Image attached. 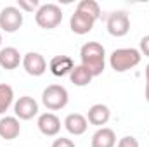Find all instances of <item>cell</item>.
Returning a JSON list of instances; mask_svg holds the SVG:
<instances>
[{
    "mask_svg": "<svg viewBox=\"0 0 149 147\" xmlns=\"http://www.w3.org/2000/svg\"><path fill=\"white\" fill-rule=\"evenodd\" d=\"M92 74L88 73V69H85L81 64H78V66H74L73 71L70 73V80H71V83L76 85V87H87L90 81H92Z\"/></svg>",
    "mask_w": 149,
    "mask_h": 147,
    "instance_id": "17",
    "label": "cell"
},
{
    "mask_svg": "<svg viewBox=\"0 0 149 147\" xmlns=\"http://www.w3.org/2000/svg\"><path fill=\"white\" fill-rule=\"evenodd\" d=\"M70 94L63 85H49L42 92V102L49 111H59L68 106Z\"/></svg>",
    "mask_w": 149,
    "mask_h": 147,
    "instance_id": "3",
    "label": "cell"
},
{
    "mask_svg": "<svg viewBox=\"0 0 149 147\" xmlns=\"http://www.w3.org/2000/svg\"><path fill=\"white\" fill-rule=\"evenodd\" d=\"M64 128H66L71 135H74V137L83 135V133L87 132V128H88L87 116H83V114H80V112H71V114H68L66 119H64Z\"/></svg>",
    "mask_w": 149,
    "mask_h": 147,
    "instance_id": "13",
    "label": "cell"
},
{
    "mask_svg": "<svg viewBox=\"0 0 149 147\" xmlns=\"http://www.w3.org/2000/svg\"><path fill=\"white\" fill-rule=\"evenodd\" d=\"M23 68L30 76H42L47 71V61L38 52H28L23 57Z\"/></svg>",
    "mask_w": 149,
    "mask_h": 147,
    "instance_id": "8",
    "label": "cell"
},
{
    "mask_svg": "<svg viewBox=\"0 0 149 147\" xmlns=\"http://www.w3.org/2000/svg\"><path fill=\"white\" fill-rule=\"evenodd\" d=\"M74 62L70 55H54L49 62V69L54 76H66L73 71Z\"/></svg>",
    "mask_w": 149,
    "mask_h": 147,
    "instance_id": "12",
    "label": "cell"
},
{
    "mask_svg": "<svg viewBox=\"0 0 149 147\" xmlns=\"http://www.w3.org/2000/svg\"><path fill=\"white\" fill-rule=\"evenodd\" d=\"M23 62V57L16 47H5L0 49V68L3 69H16Z\"/></svg>",
    "mask_w": 149,
    "mask_h": 147,
    "instance_id": "15",
    "label": "cell"
},
{
    "mask_svg": "<svg viewBox=\"0 0 149 147\" xmlns=\"http://www.w3.org/2000/svg\"><path fill=\"white\" fill-rule=\"evenodd\" d=\"M37 126L42 135L45 137H56L61 132V119L54 112H43L38 116Z\"/></svg>",
    "mask_w": 149,
    "mask_h": 147,
    "instance_id": "9",
    "label": "cell"
},
{
    "mask_svg": "<svg viewBox=\"0 0 149 147\" xmlns=\"http://www.w3.org/2000/svg\"><path fill=\"white\" fill-rule=\"evenodd\" d=\"M14 114L16 118L28 121L38 114V102L30 95H23L14 102Z\"/></svg>",
    "mask_w": 149,
    "mask_h": 147,
    "instance_id": "7",
    "label": "cell"
},
{
    "mask_svg": "<svg viewBox=\"0 0 149 147\" xmlns=\"http://www.w3.org/2000/svg\"><path fill=\"white\" fill-rule=\"evenodd\" d=\"M94 24H95L94 17H90V16H87L83 12H78V10H74V14L70 19V28L76 35H87V33H90L92 28H94Z\"/></svg>",
    "mask_w": 149,
    "mask_h": 147,
    "instance_id": "10",
    "label": "cell"
},
{
    "mask_svg": "<svg viewBox=\"0 0 149 147\" xmlns=\"http://www.w3.org/2000/svg\"><path fill=\"white\" fill-rule=\"evenodd\" d=\"M139 52L144 54L146 57H149V35L142 37V40H141V50Z\"/></svg>",
    "mask_w": 149,
    "mask_h": 147,
    "instance_id": "23",
    "label": "cell"
},
{
    "mask_svg": "<svg viewBox=\"0 0 149 147\" xmlns=\"http://www.w3.org/2000/svg\"><path fill=\"white\" fill-rule=\"evenodd\" d=\"M0 45H2V33H0Z\"/></svg>",
    "mask_w": 149,
    "mask_h": 147,
    "instance_id": "26",
    "label": "cell"
},
{
    "mask_svg": "<svg viewBox=\"0 0 149 147\" xmlns=\"http://www.w3.org/2000/svg\"><path fill=\"white\" fill-rule=\"evenodd\" d=\"M80 59H81V66L88 69L92 76L102 74L106 68V50L99 42H87L85 45H81Z\"/></svg>",
    "mask_w": 149,
    "mask_h": 147,
    "instance_id": "1",
    "label": "cell"
},
{
    "mask_svg": "<svg viewBox=\"0 0 149 147\" xmlns=\"http://www.w3.org/2000/svg\"><path fill=\"white\" fill-rule=\"evenodd\" d=\"M116 147H139V140L135 137H132V135H127V137L120 139Z\"/></svg>",
    "mask_w": 149,
    "mask_h": 147,
    "instance_id": "21",
    "label": "cell"
},
{
    "mask_svg": "<svg viewBox=\"0 0 149 147\" xmlns=\"http://www.w3.org/2000/svg\"><path fill=\"white\" fill-rule=\"evenodd\" d=\"M146 101L149 102V83L146 81Z\"/></svg>",
    "mask_w": 149,
    "mask_h": 147,
    "instance_id": "24",
    "label": "cell"
},
{
    "mask_svg": "<svg viewBox=\"0 0 149 147\" xmlns=\"http://www.w3.org/2000/svg\"><path fill=\"white\" fill-rule=\"evenodd\" d=\"M50 147H76V146H74V142L71 140V139L59 137V139H56V140L52 142V146Z\"/></svg>",
    "mask_w": 149,
    "mask_h": 147,
    "instance_id": "22",
    "label": "cell"
},
{
    "mask_svg": "<svg viewBox=\"0 0 149 147\" xmlns=\"http://www.w3.org/2000/svg\"><path fill=\"white\" fill-rule=\"evenodd\" d=\"M142 55L137 49L127 47V49H116L109 55V66L116 73H125L128 69H134L141 62Z\"/></svg>",
    "mask_w": 149,
    "mask_h": 147,
    "instance_id": "2",
    "label": "cell"
},
{
    "mask_svg": "<svg viewBox=\"0 0 149 147\" xmlns=\"http://www.w3.org/2000/svg\"><path fill=\"white\" fill-rule=\"evenodd\" d=\"M14 102V90L7 83H0V114H5V111Z\"/></svg>",
    "mask_w": 149,
    "mask_h": 147,
    "instance_id": "18",
    "label": "cell"
},
{
    "mask_svg": "<svg viewBox=\"0 0 149 147\" xmlns=\"http://www.w3.org/2000/svg\"><path fill=\"white\" fill-rule=\"evenodd\" d=\"M23 26V12L16 5L3 7L0 10V28L5 33H16Z\"/></svg>",
    "mask_w": 149,
    "mask_h": 147,
    "instance_id": "6",
    "label": "cell"
},
{
    "mask_svg": "<svg viewBox=\"0 0 149 147\" xmlns=\"http://www.w3.org/2000/svg\"><path fill=\"white\" fill-rule=\"evenodd\" d=\"M35 21L43 30H54L63 21V10L56 3H43L35 12Z\"/></svg>",
    "mask_w": 149,
    "mask_h": 147,
    "instance_id": "4",
    "label": "cell"
},
{
    "mask_svg": "<svg viewBox=\"0 0 149 147\" xmlns=\"http://www.w3.org/2000/svg\"><path fill=\"white\" fill-rule=\"evenodd\" d=\"M109 118H111V111L106 104H94L87 112V121L99 128H102L109 121Z\"/></svg>",
    "mask_w": 149,
    "mask_h": 147,
    "instance_id": "11",
    "label": "cell"
},
{
    "mask_svg": "<svg viewBox=\"0 0 149 147\" xmlns=\"http://www.w3.org/2000/svg\"><path fill=\"white\" fill-rule=\"evenodd\" d=\"M21 133V125L16 116H5L0 119V137L5 140H14Z\"/></svg>",
    "mask_w": 149,
    "mask_h": 147,
    "instance_id": "14",
    "label": "cell"
},
{
    "mask_svg": "<svg viewBox=\"0 0 149 147\" xmlns=\"http://www.w3.org/2000/svg\"><path fill=\"white\" fill-rule=\"evenodd\" d=\"M76 10L78 12H83V14H87L90 17H94L95 21L101 17V7H99V3L95 0H81L76 5Z\"/></svg>",
    "mask_w": 149,
    "mask_h": 147,
    "instance_id": "19",
    "label": "cell"
},
{
    "mask_svg": "<svg viewBox=\"0 0 149 147\" xmlns=\"http://www.w3.org/2000/svg\"><path fill=\"white\" fill-rule=\"evenodd\" d=\"M146 81L149 83V64L146 66Z\"/></svg>",
    "mask_w": 149,
    "mask_h": 147,
    "instance_id": "25",
    "label": "cell"
},
{
    "mask_svg": "<svg viewBox=\"0 0 149 147\" xmlns=\"http://www.w3.org/2000/svg\"><path fill=\"white\" fill-rule=\"evenodd\" d=\"M17 9L23 12H37L40 9V2L38 0H17Z\"/></svg>",
    "mask_w": 149,
    "mask_h": 147,
    "instance_id": "20",
    "label": "cell"
},
{
    "mask_svg": "<svg viewBox=\"0 0 149 147\" xmlns=\"http://www.w3.org/2000/svg\"><path fill=\"white\" fill-rule=\"evenodd\" d=\"M106 28H108V33L111 37H125L128 31H130V19H128V14L123 12V10H114L111 14H108L106 17Z\"/></svg>",
    "mask_w": 149,
    "mask_h": 147,
    "instance_id": "5",
    "label": "cell"
},
{
    "mask_svg": "<svg viewBox=\"0 0 149 147\" xmlns=\"http://www.w3.org/2000/svg\"><path fill=\"white\" fill-rule=\"evenodd\" d=\"M116 146V133L111 128H99L92 135V147H114Z\"/></svg>",
    "mask_w": 149,
    "mask_h": 147,
    "instance_id": "16",
    "label": "cell"
}]
</instances>
